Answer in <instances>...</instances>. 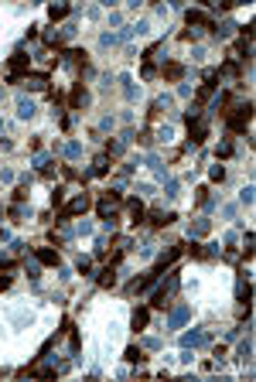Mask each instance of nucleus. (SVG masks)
I'll use <instances>...</instances> for the list:
<instances>
[{
    "label": "nucleus",
    "mask_w": 256,
    "mask_h": 382,
    "mask_svg": "<svg viewBox=\"0 0 256 382\" xmlns=\"http://www.w3.org/2000/svg\"><path fill=\"white\" fill-rule=\"evenodd\" d=\"M205 137H208V123H205V120H198V123H192V133H188V144H192V147H201V144H205Z\"/></svg>",
    "instance_id": "39448f33"
},
{
    "label": "nucleus",
    "mask_w": 256,
    "mask_h": 382,
    "mask_svg": "<svg viewBox=\"0 0 256 382\" xmlns=\"http://www.w3.org/2000/svg\"><path fill=\"white\" fill-rule=\"evenodd\" d=\"M38 263H41V266H58L62 259H58L55 249H38Z\"/></svg>",
    "instance_id": "4468645a"
},
{
    "label": "nucleus",
    "mask_w": 256,
    "mask_h": 382,
    "mask_svg": "<svg viewBox=\"0 0 256 382\" xmlns=\"http://www.w3.org/2000/svg\"><path fill=\"white\" fill-rule=\"evenodd\" d=\"M65 202V188H55V191H52V205H55V208H58V205H62Z\"/></svg>",
    "instance_id": "393cba45"
},
{
    "label": "nucleus",
    "mask_w": 256,
    "mask_h": 382,
    "mask_svg": "<svg viewBox=\"0 0 256 382\" xmlns=\"http://www.w3.org/2000/svg\"><path fill=\"white\" fill-rule=\"evenodd\" d=\"M188 24H205V27H215V24H212V17H208L205 10H188Z\"/></svg>",
    "instance_id": "dca6fc26"
},
{
    "label": "nucleus",
    "mask_w": 256,
    "mask_h": 382,
    "mask_svg": "<svg viewBox=\"0 0 256 382\" xmlns=\"http://www.w3.org/2000/svg\"><path fill=\"white\" fill-rule=\"evenodd\" d=\"M188 317H192V307H188V304L174 307V310H171V317H168V328H181Z\"/></svg>",
    "instance_id": "0eeeda50"
},
{
    "label": "nucleus",
    "mask_w": 256,
    "mask_h": 382,
    "mask_svg": "<svg viewBox=\"0 0 256 382\" xmlns=\"http://www.w3.org/2000/svg\"><path fill=\"white\" fill-rule=\"evenodd\" d=\"M250 297H253V290H250V283H246V287H239V301H243V304L250 307Z\"/></svg>",
    "instance_id": "bb28decb"
},
{
    "label": "nucleus",
    "mask_w": 256,
    "mask_h": 382,
    "mask_svg": "<svg viewBox=\"0 0 256 382\" xmlns=\"http://www.w3.org/2000/svg\"><path fill=\"white\" fill-rule=\"evenodd\" d=\"M212 181H226V167H222V164L212 167Z\"/></svg>",
    "instance_id": "a878e982"
},
{
    "label": "nucleus",
    "mask_w": 256,
    "mask_h": 382,
    "mask_svg": "<svg viewBox=\"0 0 256 382\" xmlns=\"http://www.w3.org/2000/svg\"><path fill=\"white\" fill-rule=\"evenodd\" d=\"M219 157H222V160H226V157H232V140H222V147H219Z\"/></svg>",
    "instance_id": "b1692460"
},
{
    "label": "nucleus",
    "mask_w": 256,
    "mask_h": 382,
    "mask_svg": "<svg viewBox=\"0 0 256 382\" xmlns=\"http://www.w3.org/2000/svg\"><path fill=\"white\" fill-rule=\"evenodd\" d=\"M236 55H239V58H250V38L236 41Z\"/></svg>",
    "instance_id": "412c9836"
},
{
    "label": "nucleus",
    "mask_w": 256,
    "mask_h": 382,
    "mask_svg": "<svg viewBox=\"0 0 256 382\" xmlns=\"http://www.w3.org/2000/svg\"><path fill=\"white\" fill-rule=\"evenodd\" d=\"M10 287V277H0V290H7Z\"/></svg>",
    "instance_id": "473e14b6"
},
{
    "label": "nucleus",
    "mask_w": 256,
    "mask_h": 382,
    "mask_svg": "<svg viewBox=\"0 0 256 382\" xmlns=\"http://www.w3.org/2000/svg\"><path fill=\"white\" fill-rule=\"evenodd\" d=\"M161 76L168 78V82H181V78H185V65H181V62H164Z\"/></svg>",
    "instance_id": "423d86ee"
},
{
    "label": "nucleus",
    "mask_w": 256,
    "mask_h": 382,
    "mask_svg": "<svg viewBox=\"0 0 256 382\" xmlns=\"http://www.w3.org/2000/svg\"><path fill=\"white\" fill-rule=\"evenodd\" d=\"M89 102V92L82 89V82H75V89H72V109H82Z\"/></svg>",
    "instance_id": "9d476101"
},
{
    "label": "nucleus",
    "mask_w": 256,
    "mask_h": 382,
    "mask_svg": "<svg viewBox=\"0 0 256 382\" xmlns=\"http://www.w3.org/2000/svg\"><path fill=\"white\" fill-rule=\"evenodd\" d=\"M10 219H14V222H24V208L14 205V208H10Z\"/></svg>",
    "instance_id": "c85d7f7f"
},
{
    "label": "nucleus",
    "mask_w": 256,
    "mask_h": 382,
    "mask_svg": "<svg viewBox=\"0 0 256 382\" xmlns=\"http://www.w3.org/2000/svg\"><path fill=\"white\" fill-rule=\"evenodd\" d=\"M123 358H127V362H143V352L133 345V348H127V355H123Z\"/></svg>",
    "instance_id": "4be33fe9"
},
{
    "label": "nucleus",
    "mask_w": 256,
    "mask_h": 382,
    "mask_svg": "<svg viewBox=\"0 0 256 382\" xmlns=\"http://www.w3.org/2000/svg\"><path fill=\"white\" fill-rule=\"evenodd\" d=\"M24 85L31 89V92H38V89H45L48 85V72H34L31 78H24Z\"/></svg>",
    "instance_id": "f8f14e48"
},
{
    "label": "nucleus",
    "mask_w": 256,
    "mask_h": 382,
    "mask_svg": "<svg viewBox=\"0 0 256 382\" xmlns=\"http://www.w3.org/2000/svg\"><path fill=\"white\" fill-rule=\"evenodd\" d=\"M147 317H150V310H147V307H137V310H133V321H130L133 331H143V328H147Z\"/></svg>",
    "instance_id": "2eb2a0df"
},
{
    "label": "nucleus",
    "mask_w": 256,
    "mask_h": 382,
    "mask_svg": "<svg viewBox=\"0 0 256 382\" xmlns=\"http://www.w3.org/2000/svg\"><path fill=\"white\" fill-rule=\"evenodd\" d=\"M48 17H52V21H62V17H68V7H65V3H55V7H48Z\"/></svg>",
    "instance_id": "a211bd4d"
},
{
    "label": "nucleus",
    "mask_w": 256,
    "mask_h": 382,
    "mask_svg": "<svg viewBox=\"0 0 256 382\" xmlns=\"http://www.w3.org/2000/svg\"><path fill=\"white\" fill-rule=\"evenodd\" d=\"M28 69H31V55H10V62H7V82H21V78L28 76Z\"/></svg>",
    "instance_id": "f257e3e1"
},
{
    "label": "nucleus",
    "mask_w": 256,
    "mask_h": 382,
    "mask_svg": "<svg viewBox=\"0 0 256 382\" xmlns=\"http://www.w3.org/2000/svg\"><path fill=\"white\" fill-rule=\"evenodd\" d=\"M239 358H243V362H250V341H243V345H239Z\"/></svg>",
    "instance_id": "7c9ffc66"
},
{
    "label": "nucleus",
    "mask_w": 256,
    "mask_h": 382,
    "mask_svg": "<svg viewBox=\"0 0 256 382\" xmlns=\"http://www.w3.org/2000/svg\"><path fill=\"white\" fill-rule=\"evenodd\" d=\"M0 239H3V232H0Z\"/></svg>",
    "instance_id": "72a5a7b5"
},
{
    "label": "nucleus",
    "mask_w": 256,
    "mask_h": 382,
    "mask_svg": "<svg viewBox=\"0 0 256 382\" xmlns=\"http://www.w3.org/2000/svg\"><path fill=\"white\" fill-rule=\"evenodd\" d=\"M250 120H253V102H243V106L229 116V130H232V133H243V130L250 127Z\"/></svg>",
    "instance_id": "7ed1b4c3"
},
{
    "label": "nucleus",
    "mask_w": 256,
    "mask_h": 382,
    "mask_svg": "<svg viewBox=\"0 0 256 382\" xmlns=\"http://www.w3.org/2000/svg\"><path fill=\"white\" fill-rule=\"evenodd\" d=\"M127 212H130V222H133V226H140V222H143V215H147L140 198H130V202H127Z\"/></svg>",
    "instance_id": "6e6552de"
},
{
    "label": "nucleus",
    "mask_w": 256,
    "mask_h": 382,
    "mask_svg": "<svg viewBox=\"0 0 256 382\" xmlns=\"http://www.w3.org/2000/svg\"><path fill=\"white\" fill-rule=\"evenodd\" d=\"M89 205H92V198H89V195L82 191L79 198H72V202H68V208H62V212H58V219H55V222H62V226H65V222H68L72 215H82V212H85Z\"/></svg>",
    "instance_id": "f03ea898"
},
{
    "label": "nucleus",
    "mask_w": 256,
    "mask_h": 382,
    "mask_svg": "<svg viewBox=\"0 0 256 382\" xmlns=\"http://www.w3.org/2000/svg\"><path fill=\"white\" fill-rule=\"evenodd\" d=\"M174 219H178L174 212H150V226H154V229H164V226H171Z\"/></svg>",
    "instance_id": "1a4fd4ad"
},
{
    "label": "nucleus",
    "mask_w": 256,
    "mask_h": 382,
    "mask_svg": "<svg viewBox=\"0 0 256 382\" xmlns=\"http://www.w3.org/2000/svg\"><path fill=\"white\" fill-rule=\"evenodd\" d=\"M110 171V157L103 153V157H96V164H92V174H106Z\"/></svg>",
    "instance_id": "6ab92c4d"
},
{
    "label": "nucleus",
    "mask_w": 256,
    "mask_h": 382,
    "mask_svg": "<svg viewBox=\"0 0 256 382\" xmlns=\"http://www.w3.org/2000/svg\"><path fill=\"white\" fill-rule=\"evenodd\" d=\"M205 232H208V219H198L192 226V235H205Z\"/></svg>",
    "instance_id": "5701e85b"
},
{
    "label": "nucleus",
    "mask_w": 256,
    "mask_h": 382,
    "mask_svg": "<svg viewBox=\"0 0 256 382\" xmlns=\"http://www.w3.org/2000/svg\"><path fill=\"white\" fill-rule=\"evenodd\" d=\"M65 153H68V157H79V153H82V147H79V144H68V147H65Z\"/></svg>",
    "instance_id": "2f4dec72"
},
{
    "label": "nucleus",
    "mask_w": 256,
    "mask_h": 382,
    "mask_svg": "<svg viewBox=\"0 0 256 382\" xmlns=\"http://www.w3.org/2000/svg\"><path fill=\"white\" fill-rule=\"evenodd\" d=\"M17 116H21V120H31V116H34V102H31V99H21V102H17Z\"/></svg>",
    "instance_id": "f3484780"
},
{
    "label": "nucleus",
    "mask_w": 256,
    "mask_h": 382,
    "mask_svg": "<svg viewBox=\"0 0 256 382\" xmlns=\"http://www.w3.org/2000/svg\"><path fill=\"white\" fill-rule=\"evenodd\" d=\"M174 287H178V273H171V277H168V283H164V287H161V290L154 294V301H150V307H154V310H164V307L171 304L168 297L174 294Z\"/></svg>",
    "instance_id": "20e7f679"
},
{
    "label": "nucleus",
    "mask_w": 256,
    "mask_h": 382,
    "mask_svg": "<svg viewBox=\"0 0 256 382\" xmlns=\"http://www.w3.org/2000/svg\"><path fill=\"white\" fill-rule=\"evenodd\" d=\"M75 270H79L82 277H89V270H92V266H89V259H79V263H75Z\"/></svg>",
    "instance_id": "c756f323"
},
{
    "label": "nucleus",
    "mask_w": 256,
    "mask_h": 382,
    "mask_svg": "<svg viewBox=\"0 0 256 382\" xmlns=\"http://www.w3.org/2000/svg\"><path fill=\"white\" fill-rule=\"evenodd\" d=\"M205 341H208V334H205V331H192V334H185V338H181V345H185V348H198V345H205Z\"/></svg>",
    "instance_id": "ddd939ff"
},
{
    "label": "nucleus",
    "mask_w": 256,
    "mask_h": 382,
    "mask_svg": "<svg viewBox=\"0 0 256 382\" xmlns=\"http://www.w3.org/2000/svg\"><path fill=\"white\" fill-rule=\"evenodd\" d=\"M195 202L205 205V202H208V188H198V191H195Z\"/></svg>",
    "instance_id": "cd10ccee"
},
{
    "label": "nucleus",
    "mask_w": 256,
    "mask_h": 382,
    "mask_svg": "<svg viewBox=\"0 0 256 382\" xmlns=\"http://www.w3.org/2000/svg\"><path fill=\"white\" fill-rule=\"evenodd\" d=\"M133 140H137L140 147H150V140H154V133H150V130H140V133H133Z\"/></svg>",
    "instance_id": "aec40b11"
},
{
    "label": "nucleus",
    "mask_w": 256,
    "mask_h": 382,
    "mask_svg": "<svg viewBox=\"0 0 256 382\" xmlns=\"http://www.w3.org/2000/svg\"><path fill=\"white\" fill-rule=\"evenodd\" d=\"M113 283H116V263L99 270V287H113Z\"/></svg>",
    "instance_id": "9b49d317"
}]
</instances>
